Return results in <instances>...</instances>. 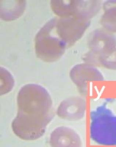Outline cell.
<instances>
[{
  "mask_svg": "<svg viewBox=\"0 0 116 147\" xmlns=\"http://www.w3.org/2000/svg\"><path fill=\"white\" fill-rule=\"evenodd\" d=\"M26 1H16L15 3L7 4L11 9L7 7L1 6V18L6 21L14 20L22 15L24 10Z\"/></svg>",
  "mask_w": 116,
  "mask_h": 147,
  "instance_id": "52a82bcc",
  "label": "cell"
},
{
  "mask_svg": "<svg viewBox=\"0 0 116 147\" xmlns=\"http://www.w3.org/2000/svg\"><path fill=\"white\" fill-rule=\"evenodd\" d=\"M84 64L77 65L72 68L70 76L72 81L76 85L81 93L86 91L88 81L102 80V76L97 70Z\"/></svg>",
  "mask_w": 116,
  "mask_h": 147,
  "instance_id": "8992f818",
  "label": "cell"
},
{
  "mask_svg": "<svg viewBox=\"0 0 116 147\" xmlns=\"http://www.w3.org/2000/svg\"><path fill=\"white\" fill-rule=\"evenodd\" d=\"M54 20H51L41 28L35 39L36 55L45 62H53L58 60L66 49V43L52 35Z\"/></svg>",
  "mask_w": 116,
  "mask_h": 147,
  "instance_id": "3957f363",
  "label": "cell"
},
{
  "mask_svg": "<svg viewBox=\"0 0 116 147\" xmlns=\"http://www.w3.org/2000/svg\"><path fill=\"white\" fill-rule=\"evenodd\" d=\"M86 103L80 97H73L63 100L57 109V114L60 117L70 121L82 119L85 115Z\"/></svg>",
  "mask_w": 116,
  "mask_h": 147,
  "instance_id": "277c9868",
  "label": "cell"
},
{
  "mask_svg": "<svg viewBox=\"0 0 116 147\" xmlns=\"http://www.w3.org/2000/svg\"><path fill=\"white\" fill-rule=\"evenodd\" d=\"M51 146L81 147L82 141L78 134L72 128L61 127L56 128L50 135Z\"/></svg>",
  "mask_w": 116,
  "mask_h": 147,
  "instance_id": "5b68a950",
  "label": "cell"
},
{
  "mask_svg": "<svg viewBox=\"0 0 116 147\" xmlns=\"http://www.w3.org/2000/svg\"><path fill=\"white\" fill-rule=\"evenodd\" d=\"M14 85V79L12 75L6 69L1 67V95L10 92Z\"/></svg>",
  "mask_w": 116,
  "mask_h": 147,
  "instance_id": "ba28073f",
  "label": "cell"
},
{
  "mask_svg": "<svg viewBox=\"0 0 116 147\" xmlns=\"http://www.w3.org/2000/svg\"><path fill=\"white\" fill-rule=\"evenodd\" d=\"M90 136L93 141L102 145H116V115L104 106L90 113Z\"/></svg>",
  "mask_w": 116,
  "mask_h": 147,
  "instance_id": "7a4b0ae2",
  "label": "cell"
},
{
  "mask_svg": "<svg viewBox=\"0 0 116 147\" xmlns=\"http://www.w3.org/2000/svg\"><path fill=\"white\" fill-rule=\"evenodd\" d=\"M107 68L116 69V48L114 52L102 62Z\"/></svg>",
  "mask_w": 116,
  "mask_h": 147,
  "instance_id": "9c48e42d",
  "label": "cell"
},
{
  "mask_svg": "<svg viewBox=\"0 0 116 147\" xmlns=\"http://www.w3.org/2000/svg\"><path fill=\"white\" fill-rule=\"evenodd\" d=\"M17 103L18 112L12 123L13 132L24 140L40 138L54 116L50 94L40 85L26 84L18 92Z\"/></svg>",
  "mask_w": 116,
  "mask_h": 147,
  "instance_id": "6da1fadb",
  "label": "cell"
}]
</instances>
